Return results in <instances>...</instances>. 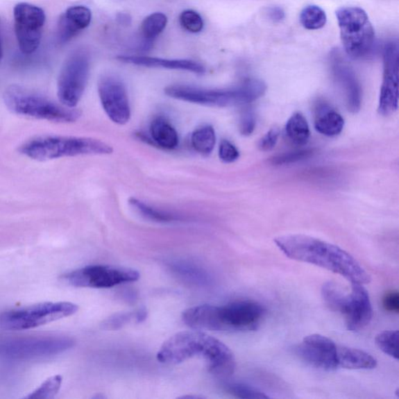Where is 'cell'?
Masks as SVG:
<instances>
[{
	"label": "cell",
	"mask_w": 399,
	"mask_h": 399,
	"mask_svg": "<svg viewBox=\"0 0 399 399\" xmlns=\"http://www.w3.org/2000/svg\"><path fill=\"white\" fill-rule=\"evenodd\" d=\"M180 24L189 33H198L204 28L203 19L194 10H185L180 16Z\"/></svg>",
	"instance_id": "cell-34"
},
{
	"label": "cell",
	"mask_w": 399,
	"mask_h": 399,
	"mask_svg": "<svg viewBox=\"0 0 399 399\" xmlns=\"http://www.w3.org/2000/svg\"><path fill=\"white\" fill-rule=\"evenodd\" d=\"M377 365V359L368 353L356 348L338 346L339 368L348 370H373Z\"/></svg>",
	"instance_id": "cell-20"
},
{
	"label": "cell",
	"mask_w": 399,
	"mask_h": 399,
	"mask_svg": "<svg viewBox=\"0 0 399 399\" xmlns=\"http://www.w3.org/2000/svg\"><path fill=\"white\" fill-rule=\"evenodd\" d=\"M75 343L67 337H29L0 340V357L28 360L56 356Z\"/></svg>",
	"instance_id": "cell-9"
},
{
	"label": "cell",
	"mask_w": 399,
	"mask_h": 399,
	"mask_svg": "<svg viewBox=\"0 0 399 399\" xmlns=\"http://www.w3.org/2000/svg\"><path fill=\"white\" fill-rule=\"evenodd\" d=\"M296 353L304 362L316 369L333 371L339 368L338 345L324 335H307L296 346Z\"/></svg>",
	"instance_id": "cell-13"
},
{
	"label": "cell",
	"mask_w": 399,
	"mask_h": 399,
	"mask_svg": "<svg viewBox=\"0 0 399 399\" xmlns=\"http://www.w3.org/2000/svg\"><path fill=\"white\" fill-rule=\"evenodd\" d=\"M117 60L124 63L151 68H166L169 69H180L197 74H204L205 67L201 63L189 60H167L156 58V57L140 56H119Z\"/></svg>",
	"instance_id": "cell-19"
},
{
	"label": "cell",
	"mask_w": 399,
	"mask_h": 399,
	"mask_svg": "<svg viewBox=\"0 0 399 399\" xmlns=\"http://www.w3.org/2000/svg\"><path fill=\"white\" fill-rule=\"evenodd\" d=\"M167 22V17L162 12H155L144 19L141 27L144 49L151 48L156 37L166 28Z\"/></svg>",
	"instance_id": "cell-24"
},
{
	"label": "cell",
	"mask_w": 399,
	"mask_h": 399,
	"mask_svg": "<svg viewBox=\"0 0 399 399\" xmlns=\"http://www.w3.org/2000/svg\"><path fill=\"white\" fill-rule=\"evenodd\" d=\"M15 29L19 48L24 54H31L39 49L46 14L40 6L20 3L14 9Z\"/></svg>",
	"instance_id": "cell-12"
},
{
	"label": "cell",
	"mask_w": 399,
	"mask_h": 399,
	"mask_svg": "<svg viewBox=\"0 0 399 399\" xmlns=\"http://www.w3.org/2000/svg\"><path fill=\"white\" fill-rule=\"evenodd\" d=\"M337 17L348 56L357 60L371 56L375 45V33L366 12L359 8L348 6L338 10Z\"/></svg>",
	"instance_id": "cell-7"
},
{
	"label": "cell",
	"mask_w": 399,
	"mask_h": 399,
	"mask_svg": "<svg viewBox=\"0 0 399 399\" xmlns=\"http://www.w3.org/2000/svg\"><path fill=\"white\" fill-rule=\"evenodd\" d=\"M265 314L261 303L244 300L221 307L201 305L189 308L182 313V319L195 330L239 333L256 330Z\"/></svg>",
	"instance_id": "cell-3"
},
{
	"label": "cell",
	"mask_w": 399,
	"mask_h": 399,
	"mask_svg": "<svg viewBox=\"0 0 399 399\" xmlns=\"http://www.w3.org/2000/svg\"><path fill=\"white\" fill-rule=\"evenodd\" d=\"M286 135L288 140L296 146H304L307 144L310 135L309 128L302 113L296 112L289 119L286 125Z\"/></svg>",
	"instance_id": "cell-23"
},
{
	"label": "cell",
	"mask_w": 399,
	"mask_h": 399,
	"mask_svg": "<svg viewBox=\"0 0 399 399\" xmlns=\"http://www.w3.org/2000/svg\"><path fill=\"white\" fill-rule=\"evenodd\" d=\"M345 121L340 114L328 105H320L316 110L314 128L321 135L334 137L344 128Z\"/></svg>",
	"instance_id": "cell-21"
},
{
	"label": "cell",
	"mask_w": 399,
	"mask_h": 399,
	"mask_svg": "<svg viewBox=\"0 0 399 399\" xmlns=\"http://www.w3.org/2000/svg\"><path fill=\"white\" fill-rule=\"evenodd\" d=\"M300 23L307 30H319L325 27L327 22L325 12L319 6H306L300 16Z\"/></svg>",
	"instance_id": "cell-29"
},
{
	"label": "cell",
	"mask_w": 399,
	"mask_h": 399,
	"mask_svg": "<svg viewBox=\"0 0 399 399\" xmlns=\"http://www.w3.org/2000/svg\"><path fill=\"white\" fill-rule=\"evenodd\" d=\"M312 153V151L307 150L289 152V153H285L274 157L272 158L271 162L274 164H278V166H280V164H289L306 160V158H309Z\"/></svg>",
	"instance_id": "cell-35"
},
{
	"label": "cell",
	"mask_w": 399,
	"mask_h": 399,
	"mask_svg": "<svg viewBox=\"0 0 399 399\" xmlns=\"http://www.w3.org/2000/svg\"><path fill=\"white\" fill-rule=\"evenodd\" d=\"M198 357L205 360L209 371L219 377H228L236 370L232 350L220 340L199 330L180 332L164 341L157 354L164 364H179Z\"/></svg>",
	"instance_id": "cell-2"
},
{
	"label": "cell",
	"mask_w": 399,
	"mask_h": 399,
	"mask_svg": "<svg viewBox=\"0 0 399 399\" xmlns=\"http://www.w3.org/2000/svg\"><path fill=\"white\" fill-rule=\"evenodd\" d=\"M92 12L84 6H74L62 14L57 27V36L61 44H65L77 36L81 31L90 26Z\"/></svg>",
	"instance_id": "cell-18"
},
{
	"label": "cell",
	"mask_w": 399,
	"mask_h": 399,
	"mask_svg": "<svg viewBox=\"0 0 399 399\" xmlns=\"http://www.w3.org/2000/svg\"><path fill=\"white\" fill-rule=\"evenodd\" d=\"M78 309L77 304L71 302L39 303L2 314L0 327L10 331L28 330L67 318Z\"/></svg>",
	"instance_id": "cell-8"
},
{
	"label": "cell",
	"mask_w": 399,
	"mask_h": 399,
	"mask_svg": "<svg viewBox=\"0 0 399 399\" xmlns=\"http://www.w3.org/2000/svg\"><path fill=\"white\" fill-rule=\"evenodd\" d=\"M62 383L61 375L51 377L44 382L39 388L31 392L26 398L51 399L58 393Z\"/></svg>",
	"instance_id": "cell-33"
},
{
	"label": "cell",
	"mask_w": 399,
	"mask_h": 399,
	"mask_svg": "<svg viewBox=\"0 0 399 399\" xmlns=\"http://www.w3.org/2000/svg\"><path fill=\"white\" fill-rule=\"evenodd\" d=\"M383 307L385 310L391 313L398 314L399 312V294L397 290L388 292L383 297Z\"/></svg>",
	"instance_id": "cell-39"
},
{
	"label": "cell",
	"mask_w": 399,
	"mask_h": 399,
	"mask_svg": "<svg viewBox=\"0 0 399 399\" xmlns=\"http://www.w3.org/2000/svg\"><path fill=\"white\" fill-rule=\"evenodd\" d=\"M150 133L155 143L162 148L172 150L178 146V134L164 118L158 117L151 122Z\"/></svg>",
	"instance_id": "cell-22"
},
{
	"label": "cell",
	"mask_w": 399,
	"mask_h": 399,
	"mask_svg": "<svg viewBox=\"0 0 399 399\" xmlns=\"http://www.w3.org/2000/svg\"><path fill=\"white\" fill-rule=\"evenodd\" d=\"M3 57V48H2V42H1V35H0V62L2 60Z\"/></svg>",
	"instance_id": "cell-42"
},
{
	"label": "cell",
	"mask_w": 399,
	"mask_h": 399,
	"mask_svg": "<svg viewBox=\"0 0 399 399\" xmlns=\"http://www.w3.org/2000/svg\"><path fill=\"white\" fill-rule=\"evenodd\" d=\"M3 99L6 108L18 116L59 124L74 123L81 117V112L75 108L57 103L40 92L19 85L6 87Z\"/></svg>",
	"instance_id": "cell-5"
},
{
	"label": "cell",
	"mask_w": 399,
	"mask_h": 399,
	"mask_svg": "<svg viewBox=\"0 0 399 399\" xmlns=\"http://www.w3.org/2000/svg\"><path fill=\"white\" fill-rule=\"evenodd\" d=\"M331 65L334 78L345 92L348 109L357 112L362 103V90L356 74L338 49L331 53Z\"/></svg>",
	"instance_id": "cell-17"
},
{
	"label": "cell",
	"mask_w": 399,
	"mask_h": 399,
	"mask_svg": "<svg viewBox=\"0 0 399 399\" xmlns=\"http://www.w3.org/2000/svg\"><path fill=\"white\" fill-rule=\"evenodd\" d=\"M267 90L264 81L248 79L229 90H205L188 85H171L164 88L167 96L207 106L242 105L262 98Z\"/></svg>",
	"instance_id": "cell-6"
},
{
	"label": "cell",
	"mask_w": 399,
	"mask_h": 399,
	"mask_svg": "<svg viewBox=\"0 0 399 399\" xmlns=\"http://www.w3.org/2000/svg\"><path fill=\"white\" fill-rule=\"evenodd\" d=\"M219 155L221 162L232 163L238 160L239 153L237 148L230 142L223 140L219 145Z\"/></svg>",
	"instance_id": "cell-36"
},
{
	"label": "cell",
	"mask_w": 399,
	"mask_h": 399,
	"mask_svg": "<svg viewBox=\"0 0 399 399\" xmlns=\"http://www.w3.org/2000/svg\"><path fill=\"white\" fill-rule=\"evenodd\" d=\"M398 42H389L384 49V77L378 106L379 113L383 116H389L398 110Z\"/></svg>",
	"instance_id": "cell-15"
},
{
	"label": "cell",
	"mask_w": 399,
	"mask_h": 399,
	"mask_svg": "<svg viewBox=\"0 0 399 399\" xmlns=\"http://www.w3.org/2000/svg\"><path fill=\"white\" fill-rule=\"evenodd\" d=\"M223 387L228 393L239 398L264 399L269 398L262 391L244 383L226 382Z\"/></svg>",
	"instance_id": "cell-32"
},
{
	"label": "cell",
	"mask_w": 399,
	"mask_h": 399,
	"mask_svg": "<svg viewBox=\"0 0 399 399\" xmlns=\"http://www.w3.org/2000/svg\"><path fill=\"white\" fill-rule=\"evenodd\" d=\"M265 12L269 20L274 23L282 22L286 17L285 11L280 6H271V8L266 10Z\"/></svg>",
	"instance_id": "cell-40"
},
{
	"label": "cell",
	"mask_w": 399,
	"mask_h": 399,
	"mask_svg": "<svg viewBox=\"0 0 399 399\" xmlns=\"http://www.w3.org/2000/svg\"><path fill=\"white\" fill-rule=\"evenodd\" d=\"M256 118L251 110H246L239 120V130L244 136H249L255 130Z\"/></svg>",
	"instance_id": "cell-37"
},
{
	"label": "cell",
	"mask_w": 399,
	"mask_h": 399,
	"mask_svg": "<svg viewBox=\"0 0 399 399\" xmlns=\"http://www.w3.org/2000/svg\"><path fill=\"white\" fill-rule=\"evenodd\" d=\"M139 272L131 269L109 265H92L69 272L62 280L74 287L107 289L136 282Z\"/></svg>",
	"instance_id": "cell-11"
},
{
	"label": "cell",
	"mask_w": 399,
	"mask_h": 399,
	"mask_svg": "<svg viewBox=\"0 0 399 399\" xmlns=\"http://www.w3.org/2000/svg\"><path fill=\"white\" fill-rule=\"evenodd\" d=\"M280 135V130L278 128H271L267 134H266L260 140L258 148L262 151H269L275 147L278 142V137Z\"/></svg>",
	"instance_id": "cell-38"
},
{
	"label": "cell",
	"mask_w": 399,
	"mask_h": 399,
	"mask_svg": "<svg viewBox=\"0 0 399 399\" xmlns=\"http://www.w3.org/2000/svg\"><path fill=\"white\" fill-rule=\"evenodd\" d=\"M129 203L142 217L157 223H171L180 219L176 214L160 210L135 198H130Z\"/></svg>",
	"instance_id": "cell-28"
},
{
	"label": "cell",
	"mask_w": 399,
	"mask_h": 399,
	"mask_svg": "<svg viewBox=\"0 0 399 399\" xmlns=\"http://www.w3.org/2000/svg\"><path fill=\"white\" fill-rule=\"evenodd\" d=\"M375 343L380 350L391 358L398 359V331H384L379 333Z\"/></svg>",
	"instance_id": "cell-31"
},
{
	"label": "cell",
	"mask_w": 399,
	"mask_h": 399,
	"mask_svg": "<svg viewBox=\"0 0 399 399\" xmlns=\"http://www.w3.org/2000/svg\"><path fill=\"white\" fill-rule=\"evenodd\" d=\"M321 296L325 305L333 312L343 314L349 294H346L337 283L327 282L323 285Z\"/></svg>",
	"instance_id": "cell-25"
},
{
	"label": "cell",
	"mask_w": 399,
	"mask_h": 399,
	"mask_svg": "<svg viewBox=\"0 0 399 399\" xmlns=\"http://www.w3.org/2000/svg\"><path fill=\"white\" fill-rule=\"evenodd\" d=\"M147 316V312L144 309H138L135 312L121 313L115 314L103 322V328L107 330H117L128 324L131 321L142 322Z\"/></svg>",
	"instance_id": "cell-30"
},
{
	"label": "cell",
	"mask_w": 399,
	"mask_h": 399,
	"mask_svg": "<svg viewBox=\"0 0 399 399\" xmlns=\"http://www.w3.org/2000/svg\"><path fill=\"white\" fill-rule=\"evenodd\" d=\"M274 241L285 255L294 261L318 266L351 283L364 285L371 281L357 260L337 245L302 234L278 237Z\"/></svg>",
	"instance_id": "cell-1"
},
{
	"label": "cell",
	"mask_w": 399,
	"mask_h": 399,
	"mask_svg": "<svg viewBox=\"0 0 399 399\" xmlns=\"http://www.w3.org/2000/svg\"><path fill=\"white\" fill-rule=\"evenodd\" d=\"M118 19L123 24L128 23V21L130 20L128 15H119V17Z\"/></svg>",
	"instance_id": "cell-41"
},
{
	"label": "cell",
	"mask_w": 399,
	"mask_h": 399,
	"mask_svg": "<svg viewBox=\"0 0 399 399\" xmlns=\"http://www.w3.org/2000/svg\"><path fill=\"white\" fill-rule=\"evenodd\" d=\"M217 135L212 126H204L196 130L192 135L193 148L202 155H209L213 151Z\"/></svg>",
	"instance_id": "cell-27"
},
{
	"label": "cell",
	"mask_w": 399,
	"mask_h": 399,
	"mask_svg": "<svg viewBox=\"0 0 399 399\" xmlns=\"http://www.w3.org/2000/svg\"><path fill=\"white\" fill-rule=\"evenodd\" d=\"M343 315L348 330L357 332L368 326L373 318L370 296L362 284L352 283Z\"/></svg>",
	"instance_id": "cell-16"
},
{
	"label": "cell",
	"mask_w": 399,
	"mask_h": 399,
	"mask_svg": "<svg viewBox=\"0 0 399 399\" xmlns=\"http://www.w3.org/2000/svg\"><path fill=\"white\" fill-rule=\"evenodd\" d=\"M101 105L113 123L124 125L130 121L131 111L126 87L113 76H104L98 85Z\"/></svg>",
	"instance_id": "cell-14"
},
{
	"label": "cell",
	"mask_w": 399,
	"mask_h": 399,
	"mask_svg": "<svg viewBox=\"0 0 399 399\" xmlns=\"http://www.w3.org/2000/svg\"><path fill=\"white\" fill-rule=\"evenodd\" d=\"M170 268L176 275L189 283L198 285V286H206L210 282V277L208 276L205 271L194 264L177 262L172 263Z\"/></svg>",
	"instance_id": "cell-26"
},
{
	"label": "cell",
	"mask_w": 399,
	"mask_h": 399,
	"mask_svg": "<svg viewBox=\"0 0 399 399\" xmlns=\"http://www.w3.org/2000/svg\"><path fill=\"white\" fill-rule=\"evenodd\" d=\"M18 151L30 160L46 162L67 157L110 155L113 149L110 145L90 137L42 135L24 142Z\"/></svg>",
	"instance_id": "cell-4"
},
{
	"label": "cell",
	"mask_w": 399,
	"mask_h": 399,
	"mask_svg": "<svg viewBox=\"0 0 399 399\" xmlns=\"http://www.w3.org/2000/svg\"><path fill=\"white\" fill-rule=\"evenodd\" d=\"M90 68V57L85 51H76L68 57L57 83V96L62 105L72 109L78 105L85 91Z\"/></svg>",
	"instance_id": "cell-10"
}]
</instances>
